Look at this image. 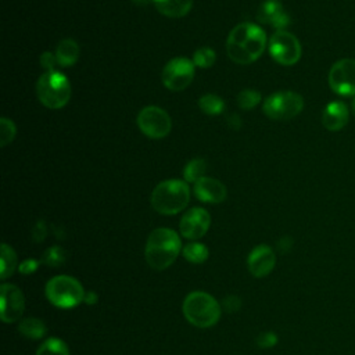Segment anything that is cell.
Masks as SVG:
<instances>
[{
	"instance_id": "obj_35",
	"label": "cell",
	"mask_w": 355,
	"mask_h": 355,
	"mask_svg": "<svg viewBox=\"0 0 355 355\" xmlns=\"http://www.w3.org/2000/svg\"><path fill=\"white\" fill-rule=\"evenodd\" d=\"M227 125H229V128H232V129H239V128L241 126V119H240V116H239L237 114H230V115L227 116Z\"/></svg>"
},
{
	"instance_id": "obj_23",
	"label": "cell",
	"mask_w": 355,
	"mask_h": 355,
	"mask_svg": "<svg viewBox=\"0 0 355 355\" xmlns=\"http://www.w3.org/2000/svg\"><path fill=\"white\" fill-rule=\"evenodd\" d=\"M36 355H69V351L62 340L50 337L37 348Z\"/></svg>"
},
{
	"instance_id": "obj_20",
	"label": "cell",
	"mask_w": 355,
	"mask_h": 355,
	"mask_svg": "<svg viewBox=\"0 0 355 355\" xmlns=\"http://www.w3.org/2000/svg\"><path fill=\"white\" fill-rule=\"evenodd\" d=\"M18 330L22 336H25L28 338L37 340V338H42L46 334L47 329H46V324L40 319L26 318V319L19 322Z\"/></svg>"
},
{
	"instance_id": "obj_36",
	"label": "cell",
	"mask_w": 355,
	"mask_h": 355,
	"mask_svg": "<svg viewBox=\"0 0 355 355\" xmlns=\"http://www.w3.org/2000/svg\"><path fill=\"white\" fill-rule=\"evenodd\" d=\"M96 301H97V295H96V293L89 291V293L85 295V302H86V304H94Z\"/></svg>"
},
{
	"instance_id": "obj_1",
	"label": "cell",
	"mask_w": 355,
	"mask_h": 355,
	"mask_svg": "<svg viewBox=\"0 0 355 355\" xmlns=\"http://www.w3.org/2000/svg\"><path fill=\"white\" fill-rule=\"evenodd\" d=\"M266 47L265 31L252 24L241 22L236 25L226 40V51L232 61L237 64H251L257 61Z\"/></svg>"
},
{
	"instance_id": "obj_6",
	"label": "cell",
	"mask_w": 355,
	"mask_h": 355,
	"mask_svg": "<svg viewBox=\"0 0 355 355\" xmlns=\"http://www.w3.org/2000/svg\"><path fill=\"white\" fill-rule=\"evenodd\" d=\"M46 297L58 308H73L85 300V291L75 277L58 275L47 282Z\"/></svg>"
},
{
	"instance_id": "obj_2",
	"label": "cell",
	"mask_w": 355,
	"mask_h": 355,
	"mask_svg": "<svg viewBox=\"0 0 355 355\" xmlns=\"http://www.w3.org/2000/svg\"><path fill=\"white\" fill-rule=\"evenodd\" d=\"M180 248L182 243L175 230L168 227H158L153 230L147 239L144 257L153 269L162 270L175 262Z\"/></svg>"
},
{
	"instance_id": "obj_29",
	"label": "cell",
	"mask_w": 355,
	"mask_h": 355,
	"mask_svg": "<svg viewBox=\"0 0 355 355\" xmlns=\"http://www.w3.org/2000/svg\"><path fill=\"white\" fill-rule=\"evenodd\" d=\"M64 259H65V255H64L62 248L58 245H54V247H50L46 250V252L43 254L42 262L46 263L47 266L57 268L64 262Z\"/></svg>"
},
{
	"instance_id": "obj_25",
	"label": "cell",
	"mask_w": 355,
	"mask_h": 355,
	"mask_svg": "<svg viewBox=\"0 0 355 355\" xmlns=\"http://www.w3.org/2000/svg\"><path fill=\"white\" fill-rule=\"evenodd\" d=\"M183 257L189 262L201 263L208 258V248L201 243L193 241L183 247Z\"/></svg>"
},
{
	"instance_id": "obj_22",
	"label": "cell",
	"mask_w": 355,
	"mask_h": 355,
	"mask_svg": "<svg viewBox=\"0 0 355 355\" xmlns=\"http://www.w3.org/2000/svg\"><path fill=\"white\" fill-rule=\"evenodd\" d=\"M198 105L201 108V111L207 115H218L223 111L225 108V101L216 96V94H204L202 97H200L198 100Z\"/></svg>"
},
{
	"instance_id": "obj_4",
	"label": "cell",
	"mask_w": 355,
	"mask_h": 355,
	"mask_svg": "<svg viewBox=\"0 0 355 355\" xmlns=\"http://www.w3.org/2000/svg\"><path fill=\"white\" fill-rule=\"evenodd\" d=\"M220 313L219 302L208 293L193 291L183 301V315L193 326L211 327L219 320Z\"/></svg>"
},
{
	"instance_id": "obj_30",
	"label": "cell",
	"mask_w": 355,
	"mask_h": 355,
	"mask_svg": "<svg viewBox=\"0 0 355 355\" xmlns=\"http://www.w3.org/2000/svg\"><path fill=\"white\" fill-rule=\"evenodd\" d=\"M58 64L55 53L53 51H44L40 55V65L46 69V71H54L55 65Z\"/></svg>"
},
{
	"instance_id": "obj_8",
	"label": "cell",
	"mask_w": 355,
	"mask_h": 355,
	"mask_svg": "<svg viewBox=\"0 0 355 355\" xmlns=\"http://www.w3.org/2000/svg\"><path fill=\"white\" fill-rule=\"evenodd\" d=\"M268 49L270 57L282 65H294L301 58V44L298 39L287 31L275 32L269 39Z\"/></svg>"
},
{
	"instance_id": "obj_32",
	"label": "cell",
	"mask_w": 355,
	"mask_h": 355,
	"mask_svg": "<svg viewBox=\"0 0 355 355\" xmlns=\"http://www.w3.org/2000/svg\"><path fill=\"white\" fill-rule=\"evenodd\" d=\"M240 306H241V301H240V298L237 295H227L223 300V308L227 312H236V311H239Z\"/></svg>"
},
{
	"instance_id": "obj_27",
	"label": "cell",
	"mask_w": 355,
	"mask_h": 355,
	"mask_svg": "<svg viewBox=\"0 0 355 355\" xmlns=\"http://www.w3.org/2000/svg\"><path fill=\"white\" fill-rule=\"evenodd\" d=\"M215 60H216V54L209 47H201V49L196 50V53L193 55L194 65L200 67V68H209V67H212Z\"/></svg>"
},
{
	"instance_id": "obj_38",
	"label": "cell",
	"mask_w": 355,
	"mask_h": 355,
	"mask_svg": "<svg viewBox=\"0 0 355 355\" xmlns=\"http://www.w3.org/2000/svg\"><path fill=\"white\" fill-rule=\"evenodd\" d=\"M351 111H352V114L355 115V97H354V100H352V103H351Z\"/></svg>"
},
{
	"instance_id": "obj_18",
	"label": "cell",
	"mask_w": 355,
	"mask_h": 355,
	"mask_svg": "<svg viewBox=\"0 0 355 355\" xmlns=\"http://www.w3.org/2000/svg\"><path fill=\"white\" fill-rule=\"evenodd\" d=\"M153 3L158 12L169 18L184 17L193 6V0H154Z\"/></svg>"
},
{
	"instance_id": "obj_14",
	"label": "cell",
	"mask_w": 355,
	"mask_h": 355,
	"mask_svg": "<svg viewBox=\"0 0 355 355\" xmlns=\"http://www.w3.org/2000/svg\"><path fill=\"white\" fill-rule=\"evenodd\" d=\"M248 269L252 276L263 277L272 272L276 263V255L273 250L265 244L257 245L248 255Z\"/></svg>"
},
{
	"instance_id": "obj_24",
	"label": "cell",
	"mask_w": 355,
	"mask_h": 355,
	"mask_svg": "<svg viewBox=\"0 0 355 355\" xmlns=\"http://www.w3.org/2000/svg\"><path fill=\"white\" fill-rule=\"evenodd\" d=\"M205 169H207V164L204 159H201V158L191 159L190 162H187V165L184 166V171H183L184 182L196 183L197 180L204 178Z\"/></svg>"
},
{
	"instance_id": "obj_34",
	"label": "cell",
	"mask_w": 355,
	"mask_h": 355,
	"mask_svg": "<svg viewBox=\"0 0 355 355\" xmlns=\"http://www.w3.org/2000/svg\"><path fill=\"white\" fill-rule=\"evenodd\" d=\"M46 237V225L43 220H39L35 227H33V240L35 241H42Z\"/></svg>"
},
{
	"instance_id": "obj_17",
	"label": "cell",
	"mask_w": 355,
	"mask_h": 355,
	"mask_svg": "<svg viewBox=\"0 0 355 355\" xmlns=\"http://www.w3.org/2000/svg\"><path fill=\"white\" fill-rule=\"evenodd\" d=\"M349 119V110L343 101H330L322 112V123L327 130H341Z\"/></svg>"
},
{
	"instance_id": "obj_5",
	"label": "cell",
	"mask_w": 355,
	"mask_h": 355,
	"mask_svg": "<svg viewBox=\"0 0 355 355\" xmlns=\"http://www.w3.org/2000/svg\"><path fill=\"white\" fill-rule=\"evenodd\" d=\"M36 94L44 107L50 110L62 108L71 97L69 80L60 71H46L37 79Z\"/></svg>"
},
{
	"instance_id": "obj_37",
	"label": "cell",
	"mask_w": 355,
	"mask_h": 355,
	"mask_svg": "<svg viewBox=\"0 0 355 355\" xmlns=\"http://www.w3.org/2000/svg\"><path fill=\"white\" fill-rule=\"evenodd\" d=\"M136 4H139V6H143V4H148V3H151V1H154V0H133Z\"/></svg>"
},
{
	"instance_id": "obj_13",
	"label": "cell",
	"mask_w": 355,
	"mask_h": 355,
	"mask_svg": "<svg viewBox=\"0 0 355 355\" xmlns=\"http://www.w3.org/2000/svg\"><path fill=\"white\" fill-rule=\"evenodd\" d=\"M211 225V216L204 208H191L180 219L179 230L183 237L189 240H197L202 237Z\"/></svg>"
},
{
	"instance_id": "obj_3",
	"label": "cell",
	"mask_w": 355,
	"mask_h": 355,
	"mask_svg": "<svg viewBox=\"0 0 355 355\" xmlns=\"http://www.w3.org/2000/svg\"><path fill=\"white\" fill-rule=\"evenodd\" d=\"M190 201L187 182L168 179L155 186L151 193L153 208L162 215H175L184 209Z\"/></svg>"
},
{
	"instance_id": "obj_26",
	"label": "cell",
	"mask_w": 355,
	"mask_h": 355,
	"mask_svg": "<svg viewBox=\"0 0 355 355\" xmlns=\"http://www.w3.org/2000/svg\"><path fill=\"white\" fill-rule=\"evenodd\" d=\"M261 103V93L252 89L241 90L237 96V104L243 110H252Z\"/></svg>"
},
{
	"instance_id": "obj_10",
	"label": "cell",
	"mask_w": 355,
	"mask_h": 355,
	"mask_svg": "<svg viewBox=\"0 0 355 355\" xmlns=\"http://www.w3.org/2000/svg\"><path fill=\"white\" fill-rule=\"evenodd\" d=\"M194 62L184 57L172 58L162 69V83L172 92L184 90L194 78Z\"/></svg>"
},
{
	"instance_id": "obj_31",
	"label": "cell",
	"mask_w": 355,
	"mask_h": 355,
	"mask_svg": "<svg viewBox=\"0 0 355 355\" xmlns=\"http://www.w3.org/2000/svg\"><path fill=\"white\" fill-rule=\"evenodd\" d=\"M257 343L261 348H269V347H273L277 343V337L273 331H265V333H261L258 336Z\"/></svg>"
},
{
	"instance_id": "obj_7",
	"label": "cell",
	"mask_w": 355,
	"mask_h": 355,
	"mask_svg": "<svg viewBox=\"0 0 355 355\" xmlns=\"http://www.w3.org/2000/svg\"><path fill=\"white\" fill-rule=\"evenodd\" d=\"M304 108V98L295 92H277L270 94L263 105L262 110L265 115L270 119L286 121L297 116Z\"/></svg>"
},
{
	"instance_id": "obj_12",
	"label": "cell",
	"mask_w": 355,
	"mask_h": 355,
	"mask_svg": "<svg viewBox=\"0 0 355 355\" xmlns=\"http://www.w3.org/2000/svg\"><path fill=\"white\" fill-rule=\"evenodd\" d=\"M1 293V320L6 323H12L18 320L25 309V300L22 291L11 283H4L0 287Z\"/></svg>"
},
{
	"instance_id": "obj_9",
	"label": "cell",
	"mask_w": 355,
	"mask_h": 355,
	"mask_svg": "<svg viewBox=\"0 0 355 355\" xmlns=\"http://www.w3.org/2000/svg\"><path fill=\"white\" fill-rule=\"evenodd\" d=\"M137 126L147 137L162 139L171 132L172 122L166 111L157 105H148L139 112Z\"/></svg>"
},
{
	"instance_id": "obj_33",
	"label": "cell",
	"mask_w": 355,
	"mask_h": 355,
	"mask_svg": "<svg viewBox=\"0 0 355 355\" xmlns=\"http://www.w3.org/2000/svg\"><path fill=\"white\" fill-rule=\"evenodd\" d=\"M39 266V262L35 261V259H25L19 266H18V270L24 275H31L33 273Z\"/></svg>"
},
{
	"instance_id": "obj_28",
	"label": "cell",
	"mask_w": 355,
	"mask_h": 355,
	"mask_svg": "<svg viewBox=\"0 0 355 355\" xmlns=\"http://www.w3.org/2000/svg\"><path fill=\"white\" fill-rule=\"evenodd\" d=\"M17 133V128L14 125V122L6 116H3L0 119V146L6 147L7 144H10Z\"/></svg>"
},
{
	"instance_id": "obj_11",
	"label": "cell",
	"mask_w": 355,
	"mask_h": 355,
	"mask_svg": "<svg viewBox=\"0 0 355 355\" xmlns=\"http://www.w3.org/2000/svg\"><path fill=\"white\" fill-rule=\"evenodd\" d=\"M330 89L344 97L355 96V60L343 58L336 61L329 71Z\"/></svg>"
},
{
	"instance_id": "obj_15",
	"label": "cell",
	"mask_w": 355,
	"mask_h": 355,
	"mask_svg": "<svg viewBox=\"0 0 355 355\" xmlns=\"http://www.w3.org/2000/svg\"><path fill=\"white\" fill-rule=\"evenodd\" d=\"M257 19L261 24L272 25L277 31H283L290 24V17L279 0H265L257 11Z\"/></svg>"
},
{
	"instance_id": "obj_16",
	"label": "cell",
	"mask_w": 355,
	"mask_h": 355,
	"mask_svg": "<svg viewBox=\"0 0 355 355\" xmlns=\"http://www.w3.org/2000/svg\"><path fill=\"white\" fill-rule=\"evenodd\" d=\"M194 194L204 202H222L226 198V187L222 182L214 178H201L194 183Z\"/></svg>"
},
{
	"instance_id": "obj_19",
	"label": "cell",
	"mask_w": 355,
	"mask_h": 355,
	"mask_svg": "<svg viewBox=\"0 0 355 355\" xmlns=\"http://www.w3.org/2000/svg\"><path fill=\"white\" fill-rule=\"evenodd\" d=\"M55 57L58 65L71 67L78 61L79 57V46L73 39H62L55 49Z\"/></svg>"
},
{
	"instance_id": "obj_21",
	"label": "cell",
	"mask_w": 355,
	"mask_h": 355,
	"mask_svg": "<svg viewBox=\"0 0 355 355\" xmlns=\"http://www.w3.org/2000/svg\"><path fill=\"white\" fill-rule=\"evenodd\" d=\"M1 268H0V275H1V280H6L7 277H10L15 268H17V254L15 251L6 243L1 244Z\"/></svg>"
}]
</instances>
